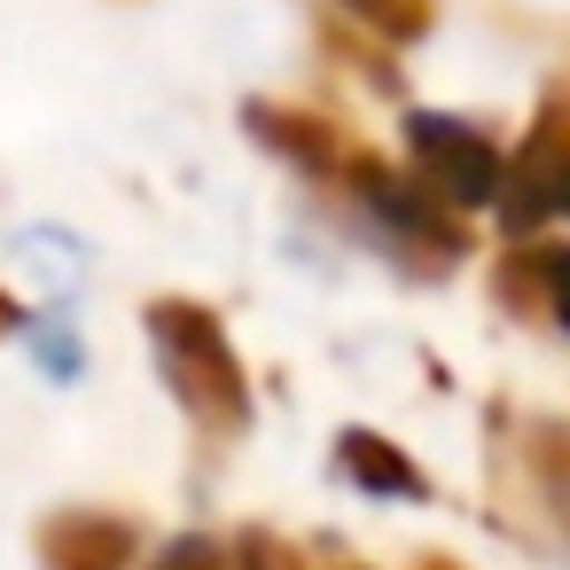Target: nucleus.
I'll return each mask as SVG.
<instances>
[{
    "label": "nucleus",
    "instance_id": "7",
    "mask_svg": "<svg viewBox=\"0 0 570 570\" xmlns=\"http://www.w3.org/2000/svg\"><path fill=\"white\" fill-rule=\"evenodd\" d=\"M531 461H539V492H547V508L570 523V430L531 422Z\"/></svg>",
    "mask_w": 570,
    "mask_h": 570
},
{
    "label": "nucleus",
    "instance_id": "8",
    "mask_svg": "<svg viewBox=\"0 0 570 570\" xmlns=\"http://www.w3.org/2000/svg\"><path fill=\"white\" fill-rule=\"evenodd\" d=\"M141 570H243V554H235V539H204V531H188V539L157 547Z\"/></svg>",
    "mask_w": 570,
    "mask_h": 570
},
{
    "label": "nucleus",
    "instance_id": "10",
    "mask_svg": "<svg viewBox=\"0 0 570 570\" xmlns=\"http://www.w3.org/2000/svg\"><path fill=\"white\" fill-rule=\"evenodd\" d=\"M352 17H367L383 40H422L430 32V0H344Z\"/></svg>",
    "mask_w": 570,
    "mask_h": 570
},
{
    "label": "nucleus",
    "instance_id": "12",
    "mask_svg": "<svg viewBox=\"0 0 570 570\" xmlns=\"http://www.w3.org/2000/svg\"><path fill=\"white\" fill-rule=\"evenodd\" d=\"M422 570H453V562H422Z\"/></svg>",
    "mask_w": 570,
    "mask_h": 570
},
{
    "label": "nucleus",
    "instance_id": "9",
    "mask_svg": "<svg viewBox=\"0 0 570 570\" xmlns=\"http://www.w3.org/2000/svg\"><path fill=\"white\" fill-rule=\"evenodd\" d=\"M523 274L539 282V289H531V305H547V313L570 328V250H554V243L539 250V243H531V250H523Z\"/></svg>",
    "mask_w": 570,
    "mask_h": 570
},
{
    "label": "nucleus",
    "instance_id": "2",
    "mask_svg": "<svg viewBox=\"0 0 570 570\" xmlns=\"http://www.w3.org/2000/svg\"><path fill=\"white\" fill-rule=\"evenodd\" d=\"M328 173H344V188L375 212V227L391 235V250L414 266V274H445V266H461V250H469V235H461V219H453V204L445 196H430L414 173H391L383 157H367V149H336V165Z\"/></svg>",
    "mask_w": 570,
    "mask_h": 570
},
{
    "label": "nucleus",
    "instance_id": "4",
    "mask_svg": "<svg viewBox=\"0 0 570 570\" xmlns=\"http://www.w3.org/2000/svg\"><path fill=\"white\" fill-rule=\"evenodd\" d=\"M406 149H414V180L430 196H445L453 212H476L500 196V141L461 126V118H438V110H414L406 118Z\"/></svg>",
    "mask_w": 570,
    "mask_h": 570
},
{
    "label": "nucleus",
    "instance_id": "5",
    "mask_svg": "<svg viewBox=\"0 0 570 570\" xmlns=\"http://www.w3.org/2000/svg\"><path fill=\"white\" fill-rule=\"evenodd\" d=\"M141 554V531L102 508H63L40 523V570H126Z\"/></svg>",
    "mask_w": 570,
    "mask_h": 570
},
{
    "label": "nucleus",
    "instance_id": "6",
    "mask_svg": "<svg viewBox=\"0 0 570 570\" xmlns=\"http://www.w3.org/2000/svg\"><path fill=\"white\" fill-rule=\"evenodd\" d=\"M336 461H344V476L352 484H367V492H399V500H430V476L399 453V445H383L375 430H344V445H336Z\"/></svg>",
    "mask_w": 570,
    "mask_h": 570
},
{
    "label": "nucleus",
    "instance_id": "3",
    "mask_svg": "<svg viewBox=\"0 0 570 570\" xmlns=\"http://www.w3.org/2000/svg\"><path fill=\"white\" fill-rule=\"evenodd\" d=\"M492 204H500L508 235H531L539 219H570V102L562 95H547L523 149L500 157V196Z\"/></svg>",
    "mask_w": 570,
    "mask_h": 570
},
{
    "label": "nucleus",
    "instance_id": "1",
    "mask_svg": "<svg viewBox=\"0 0 570 570\" xmlns=\"http://www.w3.org/2000/svg\"><path fill=\"white\" fill-rule=\"evenodd\" d=\"M149 344H157V360H165L173 399H180L212 438H235V430L250 422V375H243L227 328H219L204 305L157 297V305H149Z\"/></svg>",
    "mask_w": 570,
    "mask_h": 570
},
{
    "label": "nucleus",
    "instance_id": "11",
    "mask_svg": "<svg viewBox=\"0 0 570 570\" xmlns=\"http://www.w3.org/2000/svg\"><path fill=\"white\" fill-rule=\"evenodd\" d=\"M9 328H17V297H9V289H0V336H9Z\"/></svg>",
    "mask_w": 570,
    "mask_h": 570
}]
</instances>
